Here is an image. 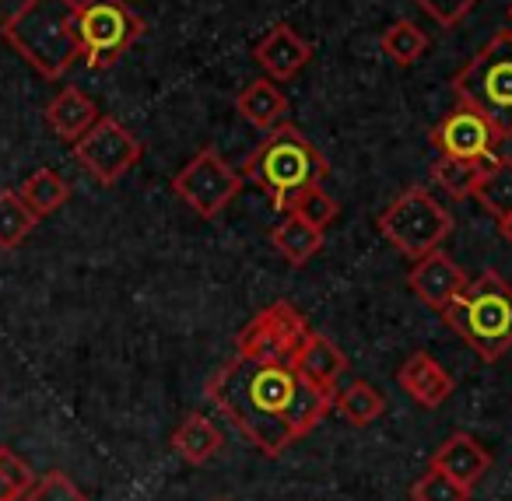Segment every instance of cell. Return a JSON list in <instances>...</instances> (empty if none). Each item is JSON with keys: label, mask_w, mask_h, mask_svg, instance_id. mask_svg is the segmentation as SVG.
<instances>
[{"label": "cell", "mask_w": 512, "mask_h": 501, "mask_svg": "<svg viewBox=\"0 0 512 501\" xmlns=\"http://www.w3.org/2000/svg\"><path fill=\"white\" fill-rule=\"evenodd\" d=\"M207 396L271 459L285 456L288 445L309 435L334 407V393L309 386L292 365L242 354L211 375Z\"/></svg>", "instance_id": "cell-1"}, {"label": "cell", "mask_w": 512, "mask_h": 501, "mask_svg": "<svg viewBox=\"0 0 512 501\" xmlns=\"http://www.w3.org/2000/svg\"><path fill=\"white\" fill-rule=\"evenodd\" d=\"M0 36L46 81L64 78L81 60L78 0H25Z\"/></svg>", "instance_id": "cell-2"}, {"label": "cell", "mask_w": 512, "mask_h": 501, "mask_svg": "<svg viewBox=\"0 0 512 501\" xmlns=\"http://www.w3.org/2000/svg\"><path fill=\"white\" fill-rule=\"evenodd\" d=\"M330 176V162L313 141L292 123H278L256 144V151L242 165V179L256 183L271 197L274 207H292V200L309 186H323Z\"/></svg>", "instance_id": "cell-3"}, {"label": "cell", "mask_w": 512, "mask_h": 501, "mask_svg": "<svg viewBox=\"0 0 512 501\" xmlns=\"http://www.w3.org/2000/svg\"><path fill=\"white\" fill-rule=\"evenodd\" d=\"M442 319L484 361H498L512 347V288L502 274L484 270L442 309Z\"/></svg>", "instance_id": "cell-4"}, {"label": "cell", "mask_w": 512, "mask_h": 501, "mask_svg": "<svg viewBox=\"0 0 512 501\" xmlns=\"http://www.w3.org/2000/svg\"><path fill=\"white\" fill-rule=\"evenodd\" d=\"M453 95L484 113L498 134L512 137V29H502L453 78Z\"/></svg>", "instance_id": "cell-5"}, {"label": "cell", "mask_w": 512, "mask_h": 501, "mask_svg": "<svg viewBox=\"0 0 512 501\" xmlns=\"http://www.w3.org/2000/svg\"><path fill=\"white\" fill-rule=\"evenodd\" d=\"M379 232L386 235L393 249L407 260H421L425 253L439 249L453 232V218L446 207L425 190V186H407L383 214H379Z\"/></svg>", "instance_id": "cell-6"}, {"label": "cell", "mask_w": 512, "mask_h": 501, "mask_svg": "<svg viewBox=\"0 0 512 501\" xmlns=\"http://www.w3.org/2000/svg\"><path fill=\"white\" fill-rule=\"evenodd\" d=\"M78 32L88 71H109L144 36V18L127 0H78Z\"/></svg>", "instance_id": "cell-7"}, {"label": "cell", "mask_w": 512, "mask_h": 501, "mask_svg": "<svg viewBox=\"0 0 512 501\" xmlns=\"http://www.w3.org/2000/svg\"><path fill=\"white\" fill-rule=\"evenodd\" d=\"M172 193L190 204L200 218H218L242 190V172H235L214 148H204L172 176Z\"/></svg>", "instance_id": "cell-8"}, {"label": "cell", "mask_w": 512, "mask_h": 501, "mask_svg": "<svg viewBox=\"0 0 512 501\" xmlns=\"http://www.w3.org/2000/svg\"><path fill=\"white\" fill-rule=\"evenodd\" d=\"M71 148H74L78 165L99 186L120 183L144 155L141 141H137L120 120H113V116H99V120L92 123V130H88L85 137H78Z\"/></svg>", "instance_id": "cell-9"}, {"label": "cell", "mask_w": 512, "mask_h": 501, "mask_svg": "<svg viewBox=\"0 0 512 501\" xmlns=\"http://www.w3.org/2000/svg\"><path fill=\"white\" fill-rule=\"evenodd\" d=\"M306 333H309L306 316L292 302H274L242 326L239 337H235V354L256 361H285V365H292Z\"/></svg>", "instance_id": "cell-10"}, {"label": "cell", "mask_w": 512, "mask_h": 501, "mask_svg": "<svg viewBox=\"0 0 512 501\" xmlns=\"http://www.w3.org/2000/svg\"><path fill=\"white\" fill-rule=\"evenodd\" d=\"M428 141L439 148V155L446 158H463V162H491L498 151V144L505 141L495 130V123L484 113L470 106H456L446 120H439L428 134Z\"/></svg>", "instance_id": "cell-11"}, {"label": "cell", "mask_w": 512, "mask_h": 501, "mask_svg": "<svg viewBox=\"0 0 512 501\" xmlns=\"http://www.w3.org/2000/svg\"><path fill=\"white\" fill-rule=\"evenodd\" d=\"M467 281H470V277L463 274V270L456 267V263L449 260L442 249H432V253H425L421 260H414L411 274H407L411 291L435 312L446 309V305L453 302L463 288H467Z\"/></svg>", "instance_id": "cell-12"}, {"label": "cell", "mask_w": 512, "mask_h": 501, "mask_svg": "<svg viewBox=\"0 0 512 501\" xmlns=\"http://www.w3.org/2000/svg\"><path fill=\"white\" fill-rule=\"evenodd\" d=\"M256 67H264V74L271 81H292L306 71V64L313 60V46L292 29V25H274L260 43L253 46Z\"/></svg>", "instance_id": "cell-13"}, {"label": "cell", "mask_w": 512, "mask_h": 501, "mask_svg": "<svg viewBox=\"0 0 512 501\" xmlns=\"http://www.w3.org/2000/svg\"><path fill=\"white\" fill-rule=\"evenodd\" d=\"M292 368L309 386L323 389V393H337V382L348 372V358H344V351L330 337L309 330L306 340L299 344V351H295Z\"/></svg>", "instance_id": "cell-14"}, {"label": "cell", "mask_w": 512, "mask_h": 501, "mask_svg": "<svg viewBox=\"0 0 512 501\" xmlns=\"http://www.w3.org/2000/svg\"><path fill=\"white\" fill-rule=\"evenodd\" d=\"M397 382L414 403H421V407H428V410L442 407V403L453 396V379H449V372L425 351H414L411 358L397 368Z\"/></svg>", "instance_id": "cell-15"}, {"label": "cell", "mask_w": 512, "mask_h": 501, "mask_svg": "<svg viewBox=\"0 0 512 501\" xmlns=\"http://www.w3.org/2000/svg\"><path fill=\"white\" fill-rule=\"evenodd\" d=\"M432 466L470 491V487H474L477 480L491 470V452L484 449L474 435H467V431H456V435H449L446 442L439 445V452L432 456Z\"/></svg>", "instance_id": "cell-16"}, {"label": "cell", "mask_w": 512, "mask_h": 501, "mask_svg": "<svg viewBox=\"0 0 512 501\" xmlns=\"http://www.w3.org/2000/svg\"><path fill=\"white\" fill-rule=\"evenodd\" d=\"M99 116H102L99 106H95V102L74 85L60 88V92L53 95L50 106H46V123H50L53 134L67 144H74L78 137H85Z\"/></svg>", "instance_id": "cell-17"}, {"label": "cell", "mask_w": 512, "mask_h": 501, "mask_svg": "<svg viewBox=\"0 0 512 501\" xmlns=\"http://www.w3.org/2000/svg\"><path fill=\"white\" fill-rule=\"evenodd\" d=\"M235 109L246 116V123H253L256 130H274L278 123H285L288 99L271 78L249 81L239 95H235Z\"/></svg>", "instance_id": "cell-18"}, {"label": "cell", "mask_w": 512, "mask_h": 501, "mask_svg": "<svg viewBox=\"0 0 512 501\" xmlns=\"http://www.w3.org/2000/svg\"><path fill=\"white\" fill-rule=\"evenodd\" d=\"M271 242L292 267H306V263L323 249V228L309 225V221H302L299 214L288 211V218L274 225Z\"/></svg>", "instance_id": "cell-19"}, {"label": "cell", "mask_w": 512, "mask_h": 501, "mask_svg": "<svg viewBox=\"0 0 512 501\" xmlns=\"http://www.w3.org/2000/svg\"><path fill=\"white\" fill-rule=\"evenodd\" d=\"M474 200L495 221H505L512 214V158H491L484 162V172L477 179Z\"/></svg>", "instance_id": "cell-20"}, {"label": "cell", "mask_w": 512, "mask_h": 501, "mask_svg": "<svg viewBox=\"0 0 512 501\" xmlns=\"http://www.w3.org/2000/svg\"><path fill=\"white\" fill-rule=\"evenodd\" d=\"M172 449H176V456H183L186 463L200 466L218 456L221 431L214 428V421H207L204 414H186V421L179 424L176 435H172Z\"/></svg>", "instance_id": "cell-21"}, {"label": "cell", "mask_w": 512, "mask_h": 501, "mask_svg": "<svg viewBox=\"0 0 512 501\" xmlns=\"http://www.w3.org/2000/svg\"><path fill=\"white\" fill-rule=\"evenodd\" d=\"M18 193H22V200L29 204V211L36 214V218L57 214L60 207L71 200V186H67V179L53 169H36L22 186H18Z\"/></svg>", "instance_id": "cell-22"}, {"label": "cell", "mask_w": 512, "mask_h": 501, "mask_svg": "<svg viewBox=\"0 0 512 501\" xmlns=\"http://www.w3.org/2000/svg\"><path fill=\"white\" fill-rule=\"evenodd\" d=\"M334 407L341 410V417L355 428H369L372 421H379L386 410V396L379 393L369 382H351V386L337 389L334 393Z\"/></svg>", "instance_id": "cell-23"}, {"label": "cell", "mask_w": 512, "mask_h": 501, "mask_svg": "<svg viewBox=\"0 0 512 501\" xmlns=\"http://www.w3.org/2000/svg\"><path fill=\"white\" fill-rule=\"evenodd\" d=\"M39 218L18 190H0V249H18L32 235Z\"/></svg>", "instance_id": "cell-24"}, {"label": "cell", "mask_w": 512, "mask_h": 501, "mask_svg": "<svg viewBox=\"0 0 512 501\" xmlns=\"http://www.w3.org/2000/svg\"><path fill=\"white\" fill-rule=\"evenodd\" d=\"M379 50L393 60L397 67H414L428 50V36L414 22H393L390 29L379 36Z\"/></svg>", "instance_id": "cell-25"}, {"label": "cell", "mask_w": 512, "mask_h": 501, "mask_svg": "<svg viewBox=\"0 0 512 501\" xmlns=\"http://www.w3.org/2000/svg\"><path fill=\"white\" fill-rule=\"evenodd\" d=\"M481 172H484V162H463V158H446V155H439V162L432 165L435 183L456 200L474 197Z\"/></svg>", "instance_id": "cell-26"}, {"label": "cell", "mask_w": 512, "mask_h": 501, "mask_svg": "<svg viewBox=\"0 0 512 501\" xmlns=\"http://www.w3.org/2000/svg\"><path fill=\"white\" fill-rule=\"evenodd\" d=\"M32 480H36L32 466L15 449L0 445V501H22L29 494Z\"/></svg>", "instance_id": "cell-27"}, {"label": "cell", "mask_w": 512, "mask_h": 501, "mask_svg": "<svg viewBox=\"0 0 512 501\" xmlns=\"http://www.w3.org/2000/svg\"><path fill=\"white\" fill-rule=\"evenodd\" d=\"M292 214H299L302 221H309V225L316 228H327L330 221L341 214V207H337V200L330 197L323 186H309V190H302L299 197L292 200V207H288Z\"/></svg>", "instance_id": "cell-28"}, {"label": "cell", "mask_w": 512, "mask_h": 501, "mask_svg": "<svg viewBox=\"0 0 512 501\" xmlns=\"http://www.w3.org/2000/svg\"><path fill=\"white\" fill-rule=\"evenodd\" d=\"M411 498L414 501H470V491L463 484H456L453 477H446V473L432 466L425 477L414 480Z\"/></svg>", "instance_id": "cell-29"}, {"label": "cell", "mask_w": 512, "mask_h": 501, "mask_svg": "<svg viewBox=\"0 0 512 501\" xmlns=\"http://www.w3.org/2000/svg\"><path fill=\"white\" fill-rule=\"evenodd\" d=\"M25 501H88V498L64 470H50V473H43V477L32 480Z\"/></svg>", "instance_id": "cell-30"}, {"label": "cell", "mask_w": 512, "mask_h": 501, "mask_svg": "<svg viewBox=\"0 0 512 501\" xmlns=\"http://www.w3.org/2000/svg\"><path fill=\"white\" fill-rule=\"evenodd\" d=\"M414 4H418V8L425 11L435 25H442V29H453V25H460L463 18H467L470 11L481 4V0H414Z\"/></svg>", "instance_id": "cell-31"}, {"label": "cell", "mask_w": 512, "mask_h": 501, "mask_svg": "<svg viewBox=\"0 0 512 501\" xmlns=\"http://www.w3.org/2000/svg\"><path fill=\"white\" fill-rule=\"evenodd\" d=\"M498 228H502V235H505V242L512 246V214L505 221H498Z\"/></svg>", "instance_id": "cell-32"}, {"label": "cell", "mask_w": 512, "mask_h": 501, "mask_svg": "<svg viewBox=\"0 0 512 501\" xmlns=\"http://www.w3.org/2000/svg\"><path fill=\"white\" fill-rule=\"evenodd\" d=\"M505 18H509V25H512V4H509V11H505Z\"/></svg>", "instance_id": "cell-33"}]
</instances>
